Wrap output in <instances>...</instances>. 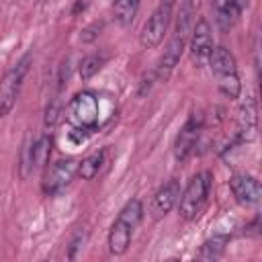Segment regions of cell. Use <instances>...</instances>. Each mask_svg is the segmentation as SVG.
<instances>
[{
	"instance_id": "14",
	"label": "cell",
	"mask_w": 262,
	"mask_h": 262,
	"mask_svg": "<svg viewBox=\"0 0 262 262\" xmlns=\"http://www.w3.org/2000/svg\"><path fill=\"white\" fill-rule=\"evenodd\" d=\"M215 14H217L219 29L221 31H229L237 20L239 10L233 4V0H215Z\"/></svg>"
},
{
	"instance_id": "18",
	"label": "cell",
	"mask_w": 262,
	"mask_h": 262,
	"mask_svg": "<svg viewBox=\"0 0 262 262\" xmlns=\"http://www.w3.org/2000/svg\"><path fill=\"white\" fill-rule=\"evenodd\" d=\"M102 162H104V151H102V149H100V151H94V154L86 156L82 162H78V170H76V172H78L84 180H92V178L100 172Z\"/></svg>"
},
{
	"instance_id": "16",
	"label": "cell",
	"mask_w": 262,
	"mask_h": 262,
	"mask_svg": "<svg viewBox=\"0 0 262 262\" xmlns=\"http://www.w3.org/2000/svg\"><path fill=\"white\" fill-rule=\"evenodd\" d=\"M29 156H31V170L33 168H43L49 162V156H51V137L41 135L33 145H29Z\"/></svg>"
},
{
	"instance_id": "19",
	"label": "cell",
	"mask_w": 262,
	"mask_h": 262,
	"mask_svg": "<svg viewBox=\"0 0 262 262\" xmlns=\"http://www.w3.org/2000/svg\"><path fill=\"white\" fill-rule=\"evenodd\" d=\"M104 55H100V53H90V55H86L82 61H80V78L82 80H90L102 66H104Z\"/></svg>"
},
{
	"instance_id": "7",
	"label": "cell",
	"mask_w": 262,
	"mask_h": 262,
	"mask_svg": "<svg viewBox=\"0 0 262 262\" xmlns=\"http://www.w3.org/2000/svg\"><path fill=\"white\" fill-rule=\"evenodd\" d=\"M203 123H205V117L201 113H192L188 117V121L182 125L178 137H176V143H174V156L176 160H186L192 149L196 147V141L201 137V131H203Z\"/></svg>"
},
{
	"instance_id": "21",
	"label": "cell",
	"mask_w": 262,
	"mask_h": 262,
	"mask_svg": "<svg viewBox=\"0 0 262 262\" xmlns=\"http://www.w3.org/2000/svg\"><path fill=\"white\" fill-rule=\"evenodd\" d=\"M84 239H86V233L78 231V233H76V237H74V239H72V244H70V250H68V258H70V260H74V258H76V252L82 248Z\"/></svg>"
},
{
	"instance_id": "13",
	"label": "cell",
	"mask_w": 262,
	"mask_h": 262,
	"mask_svg": "<svg viewBox=\"0 0 262 262\" xmlns=\"http://www.w3.org/2000/svg\"><path fill=\"white\" fill-rule=\"evenodd\" d=\"M258 127V108L254 98H246L237 113V141H252Z\"/></svg>"
},
{
	"instance_id": "9",
	"label": "cell",
	"mask_w": 262,
	"mask_h": 262,
	"mask_svg": "<svg viewBox=\"0 0 262 262\" xmlns=\"http://www.w3.org/2000/svg\"><path fill=\"white\" fill-rule=\"evenodd\" d=\"M78 170V162L76 160H59L55 164H51L43 176V192L47 194H55L61 188H66L74 174Z\"/></svg>"
},
{
	"instance_id": "6",
	"label": "cell",
	"mask_w": 262,
	"mask_h": 262,
	"mask_svg": "<svg viewBox=\"0 0 262 262\" xmlns=\"http://www.w3.org/2000/svg\"><path fill=\"white\" fill-rule=\"evenodd\" d=\"M172 6L174 2H164L160 0L158 8L151 12V16L145 20L141 33H139V43L141 47L145 49H154L162 43L166 31H168V25H170V18H172Z\"/></svg>"
},
{
	"instance_id": "4",
	"label": "cell",
	"mask_w": 262,
	"mask_h": 262,
	"mask_svg": "<svg viewBox=\"0 0 262 262\" xmlns=\"http://www.w3.org/2000/svg\"><path fill=\"white\" fill-rule=\"evenodd\" d=\"M70 119L74 123V127L84 129V131H92L98 127V117H100V102L98 96L92 90H82L78 92L68 106Z\"/></svg>"
},
{
	"instance_id": "20",
	"label": "cell",
	"mask_w": 262,
	"mask_h": 262,
	"mask_svg": "<svg viewBox=\"0 0 262 262\" xmlns=\"http://www.w3.org/2000/svg\"><path fill=\"white\" fill-rule=\"evenodd\" d=\"M59 113H61V106L57 100H53L45 111V127H53L59 121Z\"/></svg>"
},
{
	"instance_id": "12",
	"label": "cell",
	"mask_w": 262,
	"mask_h": 262,
	"mask_svg": "<svg viewBox=\"0 0 262 262\" xmlns=\"http://www.w3.org/2000/svg\"><path fill=\"white\" fill-rule=\"evenodd\" d=\"M190 57L196 63H203L205 59H209V53L213 49V35H211V25L201 18L196 20V25L190 31Z\"/></svg>"
},
{
	"instance_id": "2",
	"label": "cell",
	"mask_w": 262,
	"mask_h": 262,
	"mask_svg": "<svg viewBox=\"0 0 262 262\" xmlns=\"http://www.w3.org/2000/svg\"><path fill=\"white\" fill-rule=\"evenodd\" d=\"M209 66L211 72L217 80V88L223 96L227 98H237L242 92V84H239V76H237V66H235V57L229 49L225 47H213L209 53Z\"/></svg>"
},
{
	"instance_id": "11",
	"label": "cell",
	"mask_w": 262,
	"mask_h": 262,
	"mask_svg": "<svg viewBox=\"0 0 262 262\" xmlns=\"http://www.w3.org/2000/svg\"><path fill=\"white\" fill-rule=\"evenodd\" d=\"M178 199H180V182H178V180L166 182V184L154 194V199H151V205H149V215H151V219L160 221L162 217H166V215L172 211V207L178 203Z\"/></svg>"
},
{
	"instance_id": "17",
	"label": "cell",
	"mask_w": 262,
	"mask_h": 262,
	"mask_svg": "<svg viewBox=\"0 0 262 262\" xmlns=\"http://www.w3.org/2000/svg\"><path fill=\"white\" fill-rule=\"evenodd\" d=\"M139 4H141V0H115V4H113L115 20L121 27H129L137 16Z\"/></svg>"
},
{
	"instance_id": "23",
	"label": "cell",
	"mask_w": 262,
	"mask_h": 262,
	"mask_svg": "<svg viewBox=\"0 0 262 262\" xmlns=\"http://www.w3.org/2000/svg\"><path fill=\"white\" fill-rule=\"evenodd\" d=\"M233 4H235V6H237V10L242 12V10L248 6V0H233Z\"/></svg>"
},
{
	"instance_id": "1",
	"label": "cell",
	"mask_w": 262,
	"mask_h": 262,
	"mask_svg": "<svg viewBox=\"0 0 262 262\" xmlns=\"http://www.w3.org/2000/svg\"><path fill=\"white\" fill-rule=\"evenodd\" d=\"M143 217V205L139 199H131L119 213V217L115 219V223L111 225L108 229V237H106V244H108V252L115 254V256H123L127 250H129V244H131V237H133V231L135 227L139 225Z\"/></svg>"
},
{
	"instance_id": "8",
	"label": "cell",
	"mask_w": 262,
	"mask_h": 262,
	"mask_svg": "<svg viewBox=\"0 0 262 262\" xmlns=\"http://www.w3.org/2000/svg\"><path fill=\"white\" fill-rule=\"evenodd\" d=\"M186 41H188L186 35H180V33H174L172 35V39L168 41V45H166V49H164V53L158 59V66L154 70L158 82H166L170 78V74L174 72V68L178 66V61H180V57L184 53Z\"/></svg>"
},
{
	"instance_id": "25",
	"label": "cell",
	"mask_w": 262,
	"mask_h": 262,
	"mask_svg": "<svg viewBox=\"0 0 262 262\" xmlns=\"http://www.w3.org/2000/svg\"><path fill=\"white\" fill-rule=\"evenodd\" d=\"M35 2H39V0H35Z\"/></svg>"
},
{
	"instance_id": "5",
	"label": "cell",
	"mask_w": 262,
	"mask_h": 262,
	"mask_svg": "<svg viewBox=\"0 0 262 262\" xmlns=\"http://www.w3.org/2000/svg\"><path fill=\"white\" fill-rule=\"evenodd\" d=\"M29 63H31V55H25L16 66H12L2 76V80H0V119L12 111L16 98H18L23 80L29 72Z\"/></svg>"
},
{
	"instance_id": "22",
	"label": "cell",
	"mask_w": 262,
	"mask_h": 262,
	"mask_svg": "<svg viewBox=\"0 0 262 262\" xmlns=\"http://www.w3.org/2000/svg\"><path fill=\"white\" fill-rule=\"evenodd\" d=\"M100 29H102V25H100V23H94L92 27L84 29V33H82V39H84V41H92V39L98 35V33H94V31H100Z\"/></svg>"
},
{
	"instance_id": "3",
	"label": "cell",
	"mask_w": 262,
	"mask_h": 262,
	"mask_svg": "<svg viewBox=\"0 0 262 262\" xmlns=\"http://www.w3.org/2000/svg\"><path fill=\"white\" fill-rule=\"evenodd\" d=\"M211 182H213V176L209 170H203L188 180V184L184 186L178 199V211L182 219H194L201 213L211 192Z\"/></svg>"
},
{
	"instance_id": "10",
	"label": "cell",
	"mask_w": 262,
	"mask_h": 262,
	"mask_svg": "<svg viewBox=\"0 0 262 262\" xmlns=\"http://www.w3.org/2000/svg\"><path fill=\"white\" fill-rule=\"evenodd\" d=\"M229 188L235 201L244 207H252L260 201V182L250 174H233L229 178Z\"/></svg>"
},
{
	"instance_id": "15",
	"label": "cell",
	"mask_w": 262,
	"mask_h": 262,
	"mask_svg": "<svg viewBox=\"0 0 262 262\" xmlns=\"http://www.w3.org/2000/svg\"><path fill=\"white\" fill-rule=\"evenodd\" d=\"M227 242H229V235H213V237H209L201 246V250L196 252V258L199 260H219L225 254Z\"/></svg>"
},
{
	"instance_id": "24",
	"label": "cell",
	"mask_w": 262,
	"mask_h": 262,
	"mask_svg": "<svg viewBox=\"0 0 262 262\" xmlns=\"http://www.w3.org/2000/svg\"><path fill=\"white\" fill-rule=\"evenodd\" d=\"M164 2H174V0H164Z\"/></svg>"
}]
</instances>
